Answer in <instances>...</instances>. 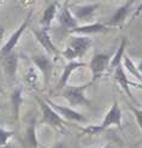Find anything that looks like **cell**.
Segmentation results:
<instances>
[{
    "label": "cell",
    "mask_w": 142,
    "mask_h": 148,
    "mask_svg": "<svg viewBox=\"0 0 142 148\" xmlns=\"http://www.w3.org/2000/svg\"><path fill=\"white\" fill-rule=\"evenodd\" d=\"M35 99H36V102L39 103V106L41 108L40 124H47L52 129H54L56 131L63 134V132L65 131V121L56 112L54 108L47 102L46 99H42L40 97H35Z\"/></svg>",
    "instance_id": "6da1fadb"
},
{
    "label": "cell",
    "mask_w": 142,
    "mask_h": 148,
    "mask_svg": "<svg viewBox=\"0 0 142 148\" xmlns=\"http://www.w3.org/2000/svg\"><path fill=\"white\" fill-rule=\"evenodd\" d=\"M92 46V39L89 36L76 35L70 40L69 45L66 46L63 56L68 62H75L77 58H82L86 52Z\"/></svg>",
    "instance_id": "7a4b0ae2"
},
{
    "label": "cell",
    "mask_w": 142,
    "mask_h": 148,
    "mask_svg": "<svg viewBox=\"0 0 142 148\" xmlns=\"http://www.w3.org/2000/svg\"><path fill=\"white\" fill-rule=\"evenodd\" d=\"M91 84V82H87L81 86H66L63 90V97L71 106H91V100L84 95L86 89Z\"/></svg>",
    "instance_id": "3957f363"
},
{
    "label": "cell",
    "mask_w": 142,
    "mask_h": 148,
    "mask_svg": "<svg viewBox=\"0 0 142 148\" xmlns=\"http://www.w3.org/2000/svg\"><path fill=\"white\" fill-rule=\"evenodd\" d=\"M111 64V57L105 53H98L93 56V58L89 62V69L92 71V79L91 83H95L99 81L104 75L106 73L107 70H110Z\"/></svg>",
    "instance_id": "277c9868"
},
{
    "label": "cell",
    "mask_w": 142,
    "mask_h": 148,
    "mask_svg": "<svg viewBox=\"0 0 142 148\" xmlns=\"http://www.w3.org/2000/svg\"><path fill=\"white\" fill-rule=\"evenodd\" d=\"M32 14H33V10H30V11L28 12L27 17L21 23V25L16 29V32H14L10 36V39L6 41V43H5V45L1 48H0V60H1L4 57H6L7 54H10V53H12V52H14V47L17 46L19 39L22 38V35H23V33L25 32V29L28 28L29 21H30V18H32Z\"/></svg>",
    "instance_id": "5b68a950"
},
{
    "label": "cell",
    "mask_w": 142,
    "mask_h": 148,
    "mask_svg": "<svg viewBox=\"0 0 142 148\" xmlns=\"http://www.w3.org/2000/svg\"><path fill=\"white\" fill-rule=\"evenodd\" d=\"M70 10L75 18L78 21L91 19L95 11L101 6V3H89V4H69Z\"/></svg>",
    "instance_id": "8992f818"
},
{
    "label": "cell",
    "mask_w": 142,
    "mask_h": 148,
    "mask_svg": "<svg viewBox=\"0 0 142 148\" xmlns=\"http://www.w3.org/2000/svg\"><path fill=\"white\" fill-rule=\"evenodd\" d=\"M100 127L104 131L111 127H117L118 129H122V111L116 100L113 101L111 108L107 111V113L104 117Z\"/></svg>",
    "instance_id": "52a82bcc"
},
{
    "label": "cell",
    "mask_w": 142,
    "mask_h": 148,
    "mask_svg": "<svg viewBox=\"0 0 142 148\" xmlns=\"http://www.w3.org/2000/svg\"><path fill=\"white\" fill-rule=\"evenodd\" d=\"M33 34L35 35V39L37 40V42L42 46V48L46 51V53L49 57H58L59 56V49L56 47V45L52 41L51 36L48 34V30H45V29H34Z\"/></svg>",
    "instance_id": "ba28073f"
},
{
    "label": "cell",
    "mask_w": 142,
    "mask_h": 148,
    "mask_svg": "<svg viewBox=\"0 0 142 148\" xmlns=\"http://www.w3.org/2000/svg\"><path fill=\"white\" fill-rule=\"evenodd\" d=\"M47 102L49 105L54 108L56 112L65 121H70V122H76V123H86L87 119L86 117L80 113L78 111H75L73 108L71 107H68V106H63V105H58V103L51 101V100H47Z\"/></svg>",
    "instance_id": "9c48e42d"
},
{
    "label": "cell",
    "mask_w": 142,
    "mask_h": 148,
    "mask_svg": "<svg viewBox=\"0 0 142 148\" xmlns=\"http://www.w3.org/2000/svg\"><path fill=\"white\" fill-rule=\"evenodd\" d=\"M32 60L35 65L36 69H39L40 72L43 76V81H45V86H48L49 79L52 76V69H53V63L48 58V56L46 54H35L32 57Z\"/></svg>",
    "instance_id": "30bf717a"
},
{
    "label": "cell",
    "mask_w": 142,
    "mask_h": 148,
    "mask_svg": "<svg viewBox=\"0 0 142 148\" xmlns=\"http://www.w3.org/2000/svg\"><path fill=\"white\" fill-rule=\"evenodd\" d=\"M135 4V1H132V0H130V1H126L124 3L123 5H121L118 7V9L116 10V12L112 14V17L110 18V21L107 22V25L110 28H116V27H121L123 25V23L125 22L126 17H128L129 12L131 11V6Z\"/></svg>",
    "instance_id": "8fae6325"
},
{
    "label": "cell",
    "mask_w": 142,
    "mask_h": 148,
    "mask_svg": "<svg viewBox=\"0 0 142 148\" xmlns=\"http://www.w3.org/2000/svg\"><path fill=\"white\" fill-rule=\"evenodd\" d=\"M87 64L86 63H82V62H77V60H75V62H69L68 64H66L64 66V70H63V73H62V76L59 77V81H58V83L57 86L54 87V89L53 92H57V90H64L66 86H68V82H69V79L71 77V75L73 73L75 70H77L78 68H83V66H86Z\"/></svg>",
    "instance_id": "7c38bea8"
},
{
    "label": "cell",
    "mask_w": 142,
    "mask_h": 148,
    "mask_svg": "<svg viewBox=\"0 0 142 148\" xmlns=\"http://www.w3.org/2000/svg\"><path fill=\"white\" fill-rule=\"evenodd\" d=\"M58 22L68 32L72 30V29H75L76 27H78V22L72 14V12L70 10L69 3H64L63 4L60 11H59V13H58Z\"/></svg>",
    "instance_id": "4fadbf2b"
},
{
    "label": "cell",
    "mask_w": 142,
    "mask_h": 148,
    "mask_svg": "<svg viewBox=\"0 0 142 148\" xmlns=\"http://www.w3.org/2000/svg\"><path fill=\"white\" fill-rule=\"evenodd\" d=\"M110 27L106 23H89L84 25H78L72 30L68 32L69 34H75V35H83L88 36L91 34H99V33H105L110 30Z\"/></svg>",
    "instance_id": "5bb4252c"
},
{
    "label": "cell",
    "mask_w": 142,
    "mask_h": 148,
    "mask_svg": "<svg viewBox=\"0 0 142 148\" xmlns=\"http://www.w3.org/2000/svg\"><path fill=\"white\" fill-rule=\"evenodd\" d=\"M0 62L3 64V69H4L6 77L9 79H14L16 73H17V68H18V56L16 52H12V53L7 54Z\"/></svg>",
    "instance_id": "9a60e30c"
},
{
    "label": "cell",
    "mask_w": 142,
    "mask_h": 148,
    "mask_svg": "<svg viewBox=\"0 0 142 148\" xmlns=\"http://www.w3.org/2000/svg\"><path fill=\"white\" fill-rule=\"evenodd\" d=\"M58 7H60V4H59L58 1H52L46 6V9L43 10L41 19H40V25H41L42 29L48 30V29L51 28L52 22L54 21L56 16H57Z\"/></svg>",
    "instance_id": "2e32d148"
},
{
    "label": "cell",
    "mask_w": 142,
    "mask_h": 148,
    "mask_svg": "<svg viewBox=\"0 0 142 148\" xmlns=\"http://www.w3.org/2000/svg\"><path fill=\"white\" fill-rule=\"evenodd\" d=\"M23 147L24 148L39 147V141H37V136H36V118H33L28 124L25 135L23 138Z\"/></svg>",
    "instance_id": "e0dca14e"
},
{
    "label": "cell",
    "mask_w": 142,
    "mask_h": 148,
    "mask_svg": "<svg viewBox=\"0 0 142 148\" xmlns=\"http://www.w3.org/2000/svg\"><path fill=\"white\" fill-rule=\"evenodd\" d=\"M11 106H12V113H13V119L18 122L19 114H21V106L23 103V88L17 87L14 88L11 93Z\"/></svg>",
    "instance_id": "ac0fdd59"
},
{
    "label": "cell",
    "mask_w": 142,
    "mask_h": 148,
    "mask_svg": "<svg viewBox=\"0 0 142 148\" xmlns=\"http://www.w3.org/2000/svg\"><path fill=\"white\" fill-rule=\"evenodd\" d=\"M115 81L119 84V87L123 89V92L128 95L130 100H134L132 98V93L130 90V81L126 77V73L125 70L123 68V65L118 66V68L115 70Z\"/></svg>",
    "instance_id": "d6986e66"
},
{
    "label": "cell",
    "mask_w": 142,
    "mask_h": 148,
    "mask_svg": "<svg viewBox=\"0 0 142 148\" xmlns=\"http://www.w3.org/2000/svg\"><path fill=\"white\" fill-rule=\"evenodd\" d=\"M126 39L123 38L122 41H121V45L117 48L116 53L113 54V57L111 58V64H110V71L111 70H116L118 66L122 65V62H123V58H124V52H125V48H126Z\"/></svg>",
    "instance_id": "ffe728a7"
},
{
    "label": "cell",
    "mask_w": 142,
    "mask_h": 148,
    "mask_svg": "<svg viewBox=\"0 0 142 148\" xmlns=\"http://www.w3.org/2000/svg\"><path fill=\"white\" fill-rule=\"evenodd\" d=\"M122 65H123L124 70L126 69V71H129L131 75L139 81L140 83H142V76L140 75V72H139V70H137V66L135 65V63L131 60V58H130L128 54H124L123 64H122Z\"/></svg>",
    "instance_id": "44dd1931"
},
{
    "label": "cell",
    "mask_w": 142,
    "mask_h": 148,
    "mask_svg": "<svg viewBox=\"0 0 142 148\" xmlns=\"http://www.w3.org/2000/svg\"><path fill=\"white\" fill-rule=\"evenodd\" d=\"M24 82L33 89H36L37 83H39V75L34 66H29L24 73Z\"/></svg>",
    "instance_id": "7402d4cb"
},
{
    "label": "cell",
    "mask_w": 142,
    "mask_h": 148,
    "mask_svg": "<svg viewBox=\"0 0 142 148\" xmlns=\"http://www.w3.org/2000/svg\"><path fill=\"white\" fill-rule=\"evenodd\" d=\"M102 131H104V130L101 129L100 124H99V125H86L84 128H82V134L89 135V136L99 135L100 132H102Z\"/></svg>",
    "instance_id": "603a6c76"
},
{
    "label": "cell",
    "mask_w": 142,
    "mask_h": 148,
    "mask_svg": "<svg viewBox=\"0 0 142 148\" xmlns=\"http://www.w3.org/2000/svg\"><path fill=\"white\" fill-rule=\"evenodd\" d=\"M14 134H16V131H10L0 128V146H7L9 138H11Z\"/></svg>",
    "instance_id": "cb8c5ba5"
},
{
    "label": "cell",
    "mask_w": 142,
    "mask_h": 148,
    "mask_svg": "<svg viewBox=\"0 0 142 148\" xmlns=\"http://www.w3.org/2000/svg\"><path fill=\"white\" fill-rule=\"evenodd\" d=\"M129 110L132 112L134 117H135V121H136V123H137V125H139V128H140L141 132H142V110L134 107L132 105L129 106Z\"/></svg>",
    "instance_id": "d4e9b609"
},
{
    "label": "cell",
    "mask_w": 142,
    "mask_h": 148,
    "mask_svg": "<svg viewBox=\"0 0 142 148\" xmlns=\"http://www.w3.org/2000/svg\"><path fill=\"white\" fill-rule=\"evenodd\" d=\"M142 13V1L137 5V7H136V10L134 11V13H132V16H131V19L130 21H134V19H136L140 14Z\"/></svg>",
    "instance_id": "484cf974"
},
{
    "label": "cell",
    "mask_w": 142,
    "mask_h": 148,
    "mask_svg": "<svg viewBox=\"0 0 142 148\" xmlns=\"http://www.w3.org/2000/svg\"><path fill=\"white\" fill-rule=\"evenodd\" d=\"M52 148H68V147H66V145H65L64 142H62V141H60V142H57V143H56L53 147H52Z\"/></svg>",
    "instance_id": "4316f807"
},
{
    "label": "cell",
    "mask_w": 142,
    "mask_h": 148,
    "mask_svg": "<svg viewBox=\"0 0 142 148\" xmlns=\"http://www.w3.org/2000/svg\"><path fill=\"white\" fill-rule=\"evenodd\" d=\"M4 33H5V29H4L3 27H0V41H1V39H3Z\"/></svg>",
    "instance_id": "83f0119b"
},
{
    "label": "cell",
    "mask_w": 142,
    "mask_h": 148,
    "mask_svg": "<svg viewBox=\"0 0 142 148\" xmlns=\"http://www.w3.org/2000/svg\"><path fill=\"white\" fill-rule=\"evenodd\" d=\"M137 70H139V72H140V75L142 76V63H140V64L137 65Z\"/></svg>",
    "instance_id": "f1b7e54d"
},
{
    "label": "cell",
    "mask_w": 142,
    "mask_h": 148,
    "mask_svg": "<svg viewBox=\"0 0 142 148\" xmlns=\"http://www.w3.org/2000/svg\"><path fill=\"white\" fill-rule=\"evenodd\" d=\"M102 148H113V146L112 145H106V146H104Z\"/></svg>",
    "instance_id": "f546056e"
},
{
    "label": "cell",
    "mask_w": 142,
    "mask_h": 148,
    "mask_svg": "<svg viewBox=\"0 0 142 148\" xmlns=\"http://www.w3.org/2000/svg\"><path fill=\"white\" fill-rule=\"evenodd\" d=\"M0 148H11L9 145H7V146H0Z\"/></svg>",
    "instance_id": "4dcf8cb0"
},
{
    "label": "cell",
    "mask_w": 142,
    "mask_h": 148,
    "mask_svg": "<svg viewBox=\"0 0 142 148\" xmlns=\"http://www.w3.org/2000/svg\"><path fill=\"white\" fill-rule=\"evenodd\" d=\"M0 93L4 94V90H3V88H1V87H0Z\"/></svg>",
    "instance_id": "1f68e13d"
},
{
    "label": "cell",
    "mask_w": 142,
    "mask_h": 148,
    "mask_svg": "<svg viewBox=\"0 0 142 148\" xmlns=\"http://www.w3.org/2000/svg\"><path fill=\"white\" fill-rule=\"evenodd\" d=\"M3 4H4V3H3V1H0V6H1V5H3Z\"/></svg>",
    "instance_id": "d6a6232c"
}]
</instances>
